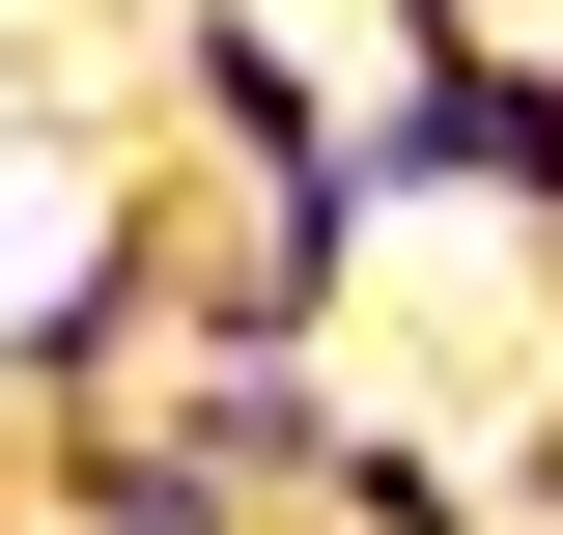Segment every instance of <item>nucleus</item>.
Masks as SVG:
<instances>
[{
	"label": "nucleus",
	"instance_id": "3",
	"mask_svg": "<svg viewBox=\"0 0 563 535\" xmlns=\"http://www.w3.org/2000/svg\"><path fill=\"white\" fill-rule=\"evenodd\" d=\"M310 507H339V535H507L479 451H422V423H366V395H339V451H310Z\"/></svg>",
	"mask_w": 563,
	"mask_h": 535
},
{
	"label": "nucleus",
	"instance_id": "2",
	"mask_svg": "<svg viewBox=\"0 0 563 535\" xmlns=\"http://www.w3.org/2000/svg\"><path fill=\"white\" fill-rule=\"evenodd\" d=\"M29 479H57V535H254L282 507V479H225L198 423H141V395L113 423H29Z\"/></svg>",
	"mask_w": 563,
	"mask_h": 535
},
{
	"label": "nucleus",
	"instance_id": "1",
	"mask_svg": "<svg viewBox=\"0 0 563 535\" xmlns=\"http://www.w3.org/2000/svg\"><path fill=\"white\" fill-rule=\"evenodd\" d=\"M141 310H169V141H141L113 198L29 254V310H0V395H29V423H113V395H141Z\"/></svg>",
	"mask_w": 563,
	"mask_h": 535
}]
</instances>
